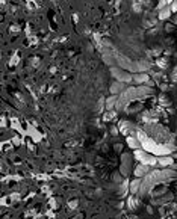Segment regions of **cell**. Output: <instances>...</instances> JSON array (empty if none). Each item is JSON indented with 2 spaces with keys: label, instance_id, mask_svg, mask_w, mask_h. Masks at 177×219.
Listing matches in <instances>:
<instances>
[{
  "label": "cell",
  "instance_id": "ac0fdd59",
  "mask_svg": "<svg viewBox=\"0 0 177 219\" xmlns=\"http://www.w3.org/2000/svg\"><path fill=\"white\" fill-rule=\"evenodd\" d=\"M18 62H20V56H18V53H14V56H12L11 61H9V65H11V67H15Z\"/></svg>",
  "mask_w": 177,
  "mask_h": 219
},
{
  "label": "cell",
  "instance_id": "d6986e66",
  "mask_svg": "<svg viewBox=\"0 0 177 219\" xmlns=\"http://www.w3.org/2000/svg\"><path fill=\"white\" fill-rule=\"evenodd\" d=\"M112 178H114L115 183H123V181H124V180H123V174H120L118 171L112 174Z\"/></svg>",
  "mask_w": 177,
  "mask_h": 219
},
{
  "label": "cell",
  "instance_id": "f35d334b",
  "mask_svg": "<svg viewBox=\"0 0 177 219\" xmlns=\"http://www.w3.org/2000/svg\"><path fill=\"white\" fill-rule=\"evenodd\" d=\"M27 2H32V0H27Z\"/></svg>",
  "mask_w": 177,
  "mask_h": 219
},
{
  "label": "cell",
  "instance_id": "52a82bcc",
  "mask_svg": "<svg viewBox=\"0 0 177 219\" xmlns=\"http://www.w3.org/2000/svg\"><path fill=\"white\" fill-rule=\"evenodd\" d=\"M141 183H142V180H141V178H135V180H132V181H130V184H129V192H132V195L139 193Z\"/></svg>",
  "mask_w": 177,
  "mask_h": 219
},
{
  "label": "cell",
  "instance_id": "7a4b0ae2",
  "mask_svg": "<svg viewBox=\"0 0 177 219\" xmlns=\"http://www.w3.org/2000/svg\"><path fill=\"white\" fill-rule=\"evenodd\" d=\"M118 129H120V133H123V135H126V136H130L132 132H138V130L135 129V126H133L130 121H127V120H121V121L118 123Z\"/></svg>",
  "mask_w": 177,
  "mask_h": 219
},
{
  "label": "cell",
  "instance_id": "5bb4252c",
  "mask_svg": "<svg viewBox=\"0 0 177 219\" xmlns=\"http://www.w3.org/2000/svg\"><path fill=\"white\" fill-rule=\"evenodd\" d=\"M157 101H159V106H160V107H169V106H171V100H169L165 94H160L159 98H157Z\"/></svg>",
  "mask_w": 177,
  "mask_h": 219
},
{
  "label": "cell",
  "instance_id": "d4e9b609",
  "mask_svg": "<svg viewBox=\"0 0 177 219\" xmlns=\"http://www.w3.org/2000/svg\"><path fill=\"white\" fill-rule=\"evenodd\" d=\"M30 64H32V67H38L40 65V58H32L30 59Z\"/></svg>",
  "mask_w": 177,
  "mask_h": 219
},
{
  "label": "cell",
  "instance_id": "30bf717a",
  "mask_svg": "<svg viewBox=\"0 0 177 219\" xmlns=\"http://www.w3.org/2000/svg\"><path fill=\"white\" fill-rule=\"evenodd\" d=\"M141 103H138V100H135V101H132V103H129L127 106H126V112L127 114H135V112H138V111H141Z\"/></svg>",
  "mask_w": 177,
  "mask_h": 219
},
{
  "label": "cell",
  "instance_id": "4dcf8cb0",
  "mask_svg": "<svg viewBox=\"0 0 177 219\" xmlns=\"http://www.w3.org/2000/svg\"><path fill=\"white\" fill-rule=\"evenodd\" d=\"M133 9H135V12H139V11H141V6H139V3H135V5H133Z\"/></svg>",
  "mask_w": 177,
  "mask_h": 219
},
{
  "label": "cell",
  "instance_id": "ab89813d",
  "mask_svg": "<svg viewBox=\"0 0 177 219\" xmlns=\"http://www.w3.org/2000/svg\"><path fill=\"white\" fill-rule=\"evenodd\" d=\"M5 219H8V217H5Z\"/></svg>",
  "mask_w": 177,
  "mask_h": 219
},
{
  "label": "cell",
  "instance_id": "2e32d148",
  "mask_svg": "<svg viewBox=\"0 0 177 219\" xmlns=\"http://www.w3.org/2000/svg\"><path fill=\"white\" fill-rule=\"evenodd\" d=\"M156 65H157L160 70H166V68H168V59H166V58H157V59H156Z\"/></svg>",
  "mask_w": 177,
  "mask_h": 219
},
{
  "label": "cell",
  "instance_id": "9a60e30c",
  "mask_svg": "<svg viewBox=\"0 0 177 219\" xmlns=\"http://www.w3.org/2000/svg\"><path fill=\"white\" fill-rule=\"evenodd\" d=\"M115 118H117V111H106V114L103 115V121H108V123L114 121Z\"/></svg>",
  "mask_w": 177,
  "mask_h": 219
},
{
  "label": "cell",
  "instance_id": "5b68a950",
  "mask_svg": "<svg viewBox=\"0 0 177 219\" xmlns=\"http://www.w3.org/2000/svg\"><path fill=\"white\" fill-rule=\"evenodd\" d=\"M162 195H166V186L165 184H156L151 189V196L153 198H159Z\"/></svg>",
  "mask_w": 177,
  "mask_h": 219
},
{
  "label": "cell",
  "instance_id": "7402d4cb",
  "mask_svg": "<svg viewBox=\"0 0 177 219\" xmlns=\"http://www.w3.org/2000/svg\"><path fill=\"white\" fill-rule=\"evenodd\" d=\"M77 205H79V201H77V199H71V201H68V208L74 210V208H77Z\"/></svg>",
  "mask_w": 177,
  "mask_h": 219
},
{
  "label": "cell",
  "instance_id": "f1b7e54d",
  "mask_svg": "<svg viewBox=\"0 0 177 219\" xmlns=\"http://www.w3.org/2000/svg\"><path fill=\"white\" fill-rule=\"evenodd\" d=\"M159 86H160V89H162V91H168V89H169V86H168L166 83H160Z\"/></svg>",
  "mask_w": 177,
  "mask_h": 219
},
{
  "label": "cell",
  "instance_id": "4316f807",
  "mask_svg": "<svg viewBox=\"0 0 177 219\" xmlns=\"http://www.w3.org/2000/svg\"><path fill=\"white\" fill-rule=\"evenodd\" d=\"M111 133H112V135H114V136H117V135H118V133H120V129H118V127H115V126H114V127H111Z\"/></svg>",
  "mask_w": 177,
  "mask_h": 219
},
{
  "label": "cell",
  "instance_id": "484cf974",
  "mask_svg": "<svg viewBox=\"0 0 177 219\" xmlns=\"http://www.w3.org/2000/svg\"><path fill=\"white\" fill-rule=\"evenodd\" d=\"M169 8H171V11H172V12H177V0H174V2L169 5Z\"/></svg>",
  "mask_w": 177,
  "mask_h": 219
},
{
  "label": "cell",
  "instance_id": "83f0119b",
  "mask_svg": "<svg viewBox=\"0 0 177 219\" xmlns=\"http://www.w3.org/2000/svg\"><path fill=\"white\" fill-rule=\"evenodd\" d=\"M12 142H14L15 145H20V144H21V139H20L18 136H14V138H12Z\"/></svg>",
  "mask_w": 177,
  "mask_h": 219
},
{
  "label": "cell",
  "instance_id": "d590c367",
  "mask_svg": "<svg viewBox=\"0 0 177 219\" xmlns=\"http://www.w3.org/2000/svg\"><path fill=\"white\" fill-rule=\"evenodd\" d=\"M171 18H172V23L177 26V15H174V17H171Z\"/></svg>",
  "mask_w": 177,
  "mask_h": 219
},
{
  "label": "cell",
  "instance_id": "277c9868",
  "mask_svg": "<svg viewBox=\"0 0 177 219\" xmlns=\"http://www.w3.org/2000/svg\"><path fill=\"white\" fill-rule=\"evenodd\" d=\"M150 166H145V165H138L135 169H133V174L136 175V178H141V177H145L148 172H150Z\"/></svg>",
  "mask_w": 177,
  "mask_h": 219
},
{
  "label": "cell",
  "instance_id": "8992f818",
  "mask_svg": "<svg viewBox=\"0 0 177 219\" xmlns=\"http://www.w3.org/2000/svg\"><path fill=\"white\" fill-rule=\"evenodd\" d=\"M117 103H118V95H111L109 98H106V101H105L106 111H115Z\"/></svg>",
  "mask_w": 177,
  "mask_h": 219
},
{
  "label": "cell",
  "instance_id": "44dd1931",
  "mask_svg": "<svg viewBox=\"0 0 177 219\" xmlns=\"http://www.w3.org/2000/svg\"><path fill=\"white\" fill-rule=\"evenodd\" d=\"M145 153H147V151H144V150H136V151H135V159L141 162V160H142V157L145 156Z\"/></svg>",
  "mask_w": 177,
  "mask_h": 219
},
{
  "label": "cell",
  "instance_id": "d6a6232c",
  "mask_svg": "<svg viewBox=\"0 0 177 219\" xmlns=\"http://www.w3.org/2000/svg\"><path fill=\"white\" fill-rule=\"evenodd\" d=\"M2 127H6V118L2 117Z\"/></svg>",
  "mask_w": 177,
  "mask_h": 219
},
{
  "label": "cell",
  "instance_id": "6da1fadb",
  "mask_svg": "<svg viewBox=\"0 0 177 219\" xmlns=\"http://www.w3.org/2000/svg\"><path fill=\"white\" fill-rule=\"evenodd\" d=\"M111 74L117 79V82H121V83L133 82V73H129L120 67H111Z\"/></svg>",
  "mask_w": 177,
  "mask_h": 219
},
{
  "label": "cell",
  "instance_id": "9c48e42d",
  "mask_svg": "<svg viewBox=\"0 0 177 219\" xmlns=\"http://www.w3.org/2000/svg\"><path fill=\"white\" fill-rule=\"evenodd\" d=\"M139 204H141V201H139V198H138L136 195H130V196L127 198V208L136 210V208L139 207Z\"/></svg>",
  "mask_w": 177,
  "mask_h": 219
},
{
  "label": "cell",
  "instance_id": "ba28073f",
  "mask_svg": "<svg viewBox=\"0 0 177 219\" xmlns=\"http://www.w3.org/2000/svg\"><path fill=\"white\" fill-rule=\"evenodd\" d=\"M126 142H127V145H129L130 148H133L135 151H136V150H141V142H139V139H138L136 136H127V138H126Z\"/></svg>",
  "mask_w": 177,
  "mask_h": 219
},
{
  "label": "cell",
  "instance_id": "f546056e",
  "mask_svg": "<svg viewBox=\"0 0 177 219\" xmlns=\"http://www.w3.org/2000/svg\"><path fill=\"white\" fill-rule=\"evenodd\" d=\"M49 204H50V207H52V208H56V201H55L53 198H50V201H49Z\"/></svg>",
  "mask_w": 177,
  "mask_h": 219
},
{
  "label": "cell",
  "instance_id": "e0dca14e",
  "mask_svg": "<svg viewBox=\"0 0 177 219\" xmlns=\"http://www.w3.org/2000/svg\"><path fill=\"white\" fill-rule=\"evenodd\" d=\"M11 127H12V129H15V130H18V133H23V129L20 127V124H18V120H17V118H11Z\"/></svg>",
  "mask_w": 177,
  "mask_h": 219
},
{
  "label": "cell",
  "instance_id": "cb8c5ba5",
  "mask_svg": "<svg viewBox=\"0 0 177 219\" xmlns=\"http://www.w3.org/2000/svg\"><path fill=\"white\" fill-rule=\"evenodd\" d=\"M9 30H11L12 33H17V32H20V26H18V24H12V26L9 27Z\"/></svg>",
  "mask_w": 177,
  "mask_h": 219
},
{
  "label": "cell",
  "instance_id": "3957f363",
  "mask_svg": "<svg viewBox=\"0 0 177 219\" xmlns=\"http://www.w3.org/2000/svg\"><path fill=\"white\" fill-rule=\"evenodd\" d=\"M150 80H151V79H150V76H148L147 73H135V74H133V82L138 83L139 86H141V85H147Z\"/></svg>",
  "mask_w": 177,
  "mask_h": 219
},
{
  "label": "cell",
  "instance_id": "4fadbf2b",
  "mask_svg": "<svg viewBox=\"0 0 177 219\" xmlns=\"http://www.w3.org/2000/svg\"><path fill=\"white\" fill-rule=\"evenodd\" d=\"M157 163H159L160 166H172L174 160H172L171 156H160V157L157 159Z\"/></svg>",
  "mask_w": 177,
  "mask_h": 219
},
{
  "label": "cell",
  "instance_id": "836d02e7",
  "mask_svg": "<svg viewBox=\"0 0 177 219\" xmlns=\"http://www.w3.org/2000/svg\"><path fill=\"white\" fill-rule=\"evenodd\" d=\"M73 20H74V23H77V21H79V15L74 14V15H73Z\"/></svg>",
  "mask_w": 177,
  "mask_h": 219
},
{
  "label": "cell",
  "instance_id": "8d00e7d4",
  "mask_svg": "<svg viewBox=\"0 0 177 219\" xmlns=\"http://www.w3.org/2000/svg\"><path fill=\"white\" fill-rule=\"evenodd\" d=\"M147 211H148V213H153V207L148 205V207H147Z\"/></svg>",
  "mask_w": 177,
  "mask_h": 219
},
{
  "label": "cell",
  "instance_id": "7c38bea8",
  "mask_svg": "<svg viewBox=\"0 0 177 219\" xmlns=\"http://www.w3.org/2000/svg\"><path fill=\"white\" fill-rule=\"evenodd\" d=\"M171 15H172V11H171V8H169V6H166V8H163L162 11H159L157 18H159V20H162V21H165V20H169V18H171Z\"/></svg>",
  "mask_w": 177,
  "mask_h": 219
},
{
  "label": "cell",
  "instance_id": "ffe728a7",
  "mask_svg": "<svg viewBox=\"0 0 177 219\" xmlns=\"http://www.w3.org/2000/svg\"><path fill=\"white\" fill-rule=\"evenodd\" d=\"M163 29H165V32H166V33H172V32H174V29H175V24H174V23H166Z\"/></svg>",
  "mask_w": 177,
  "mask_h": 219
},
{
  "label": "cell",
  "instance_id": "1f68e13d",
  "mask_svg": "<svg viewBox=\"0 0 177 219\" xmlns=\"http://www.w3.org/2000/svg\"><path fill=\"white\" fill-rule=\"evenodd\" d=\"M165 42H166L168 45H171V44H172V38H166V39H165Z\"/></svg>",
  "mask_w": 177,
  "mask_h": 219
},
{
  "label": "cell",
  "instance_id": "e575fe53",
  "mask_svg": "<svg viewBox=\"0 0 177 219\" xmlns=\"http://www.w3.org/2000/svg\"><path fill=\"white\" fill-rule=\"evenodd\" d=\"M121 148H123L121 144H117V145H115V150H117V151H121Z\"/></svg>",
  "mask_w": 177,
  "mask_h": 219
},
{
  "label": "cell",
  "instance_id": "74e56055",
  "mask_svg": "<svg viewBox=\"0 0 177 219\" xmlns=\"http://www.w3.org/2000/svg\"><path fill=\"white\" fill-rule=\"evenodd\" d=\"M129 219H138V217H136V216H130Z\"/></svg>",
  "mask_w": 177,
  "mask_h": 219
},
{
  "label": "cell",
  "instance_id": "8fae6325",
  "mask_svg": "<svg viewBox=\"0 0 177 219\" xmlns=\"http://www.w3.org/2000/svg\"><path fill=\"white\" fill-rule=\"evenodd\" d=\"M124 89H126V88H124V83H121V82H114V83L111 85V94H112V95H118V94H121Z\"/></svg>",
  "mask_w": 177,
  "mask_h": 219
},
{
  "label": "cell",
  "instance_id": "603a6c76",
  "mask_svg": "<svg viewBox=\"0 0 177 219\" xmlns=\"http://www.w3.org/2000/svg\"><path fill=\"white\" fill-rule=\"evenodd\" d=\"M169 79H171L172 82H177V67L172 68V71H171V74H169Z\"/></svg>",
  "mask_w": 177,
  "mask_h": 219
}]
</instances>
